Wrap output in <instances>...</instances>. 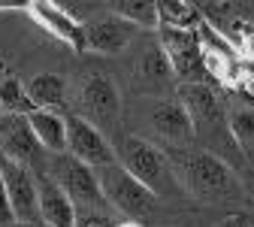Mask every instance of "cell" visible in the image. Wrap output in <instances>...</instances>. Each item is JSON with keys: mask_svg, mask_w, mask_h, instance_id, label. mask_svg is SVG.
I'll return each instance as SVG.
<instances>
[{"mask_svg": "<svg viewBox=\"0 0 254 227\" xmlns=\"http://www.w3.org/2000/svg\"><path fill=\"white\" fill-rule=\"evenodd\" d=\"M176 176L182 188L197 200H230L239 194V179L224 157L206 149L182 151L176 157Z\"/></svg>", "mask_w": 254, "mask_h": 227, "instance_id": "6da1fadb", "label": "cell"}, {"mask_svg": "<svg viewBox=\"0 0 254 227\" xmlns=\"http://www.w3.org/2000/svg\"><path fill=\"white\" fill-rule=\"evenodd\" d=\"M179 100L185 103L190 121H194V134L206 146V151L218 154L215 149H242L230 131L227 109L221 103V97L212 91V85H179Z\"/></svg>", "mask_w": 254, "mask_h": 227, "instance_id": "7a4b0ae2", "label": "cell"}, {"mask_svg": "<svg viewBox=\"0 0 254 227\" xmlns=\"http://www.w3.org/2000/svg\"><path fill=\"white\" fill-rule=\"evenodd\" d=\"M118 164L130 173L136 182H142L151 194L157 197H173V194L185 191L179 176H176V167L173 160L151 146L148 140L142 137H124L121 146H118Z\"/></svg>", "mask_w": 254, "mask_h": 227, "instance_id": "3957f363", "label": "cell"}, {"mask_svg": "<svg viewBox=\"0 0 254 227\" xmlns=\"http://www.w3.org/2000/svg\"><path fill=\"white\" fill-rule=\"evenodd\" d=\"M46 173L61 185V191L73 200L76 209H109L103 188L97 179V170L82 164L73 154H52Z\"/></svg>", "mask_w": 254, "mask_h": 227, "instance_id": "277c9868", "label": "cell"}, {"mask_svg": "<svg viewBox=\"0 0 254 227\" xmlns=\"http://www.w3.org/2000/svg\"><path fill=\"white\" fill-rule=\"evenodd\" d=\"M97 179H100V188H103V197H106L109 209L127 215V221H139L148 212H154L157 194H151L142 182H136L118 160L112 167L97 170Z\"/></svg>", "mask_w": 254, "mask_h": 227, "instance_id": "5b68a950", "label": "cell"}, {"mask_svg": "<svg viewBox=\"0 0 254 227\" xmlns=\"http://www.w3.org/2000/svg\"><path fill=\"white\" fill-rule=\"evenodd\" d=\"M157 43L164 46L176 79L182 85H209V70H206V55L197 27H161L157 30Z\"/></svg>", "mask_w": 254, "mask_h": 227, "instance_id": "8992f818", "label": "cell"}, {"mask_svg": "<svg viewBox=\"0 0 254 227\" xmlns=\"http://www.w3.org/2000/svg\"><path fill=\"white\" fill-rule=\"evenodd\" d=\"M94 127H115L121 115V94L118 85L106 73H91L79 88V112Z\"/></svg>", "mask_w": 254, "mask_h": 227, "instance_id": "52a82bcc", "label": "cell"}, {"mask_svg": "<svg viewBox=\"0 0 254 227\" xmlns=\"http://www.w3.org/2000/svg\"><path fill=\"white\" fill-rule=\"evenodd\" d=\"M67 154L79 157L82 164H88L94 170L112 167L118 160V151L109 146V140L103 137L100 127H94L91 121H85L76 112L67 115Z\"/></svg>", "mask_w": 254, "mask_h": 227, "instance_id": "ba28073f", "label": "cell"}, {"mask_svg": "<svg viewBox=\"0 0 254 227\" xmlns=\"http://www.w3.org/2000/svg\"><path fill=\"white\" fill-rule=\"evenodd\" d=\"M176 85V70L161 43H148L136 64H133V91L151 97V100H167V91Z\"/></svg>", "mask_w": 254, "mask_h": 227, "instance_id": "9c48e42d", "label": "cell"}, {"mask_svg": "<svg viewBox=\"0 0 254 227\" xmlns=\"http://www.w3.org/2000/svg\"><path fill=\"white\" fill-rule=\"evenodd\" d=\"M0 173H3V182H6V194H9L15 221H21V224L40 221L37 173L30 167H24V164H15V160H9V157H0Z\"/></svg>", "mask_w": 254, "mask_h": 227, "instance_id": "30bf717a", "label": "cell"}, {"mask_svg": "<svg viewBox=\"0 0 254 227\" xmlns=\"http://www.w3.org/2000/svg\"><path fill=\"white\" fill-rule=\"evenodd\" d=\"M40 140L30 127L27 115H6L0 118V157H9L15 164H24L34 170L40 164Z\"/></svg>", "mask_w": 254, "mask_h": 227, "instance_id": "8fae6325", "label": "cell"}, {"mask_svg": "<svg viewBox=\"0 0 254 227\" xmlns=\"http://www.w3.org/2000/svg\"><path fill=\"white\" fill-rule=\"evenodd\" d=\"M24 12L34 18L43 30H49L52 37H58L61 43H67L73 52H88L85 49V21H79L73 12H67L64 6L34 0V3H27Z\"/></svg>", "mask_w": 254, "mask_h": 227, "instance_id": "7c38bea8", "label": "cell"}, {"mask_svg": "<svg viewBox=\"0 0 254 227\" xmlns=\"http://www.w3.org/2000/svg\"><path fill=\"white\" fill-rule=\"evenodd\" d=\"M148 124L154 127L157 137H164L173 146H188L190 140H197L194 121H190L185 103L179 97H167V100H154L148 109Z\"/></svg>", "mask_w": 254, "mask_h": 227, "instance_id": "4fadbf2b", "label": "cell"}, {"mask_svg": "<svg viewBox=\"0 0 254 227\" xmlns=\"http://www.w3.org/2000/svg\"><path fill=\"white\" fill-rule=\"evenodd\" d=\"M133 40V24H127L115 12L85 21V49L94 55H121Z\"/></svg>", "mask_w": 254, "mask_h": 227, "instance_id": "5bb4252c", "label": "cell"}, {"mask_svg": "<svg viewBox=\"0 0 254 227\" xmlns=\"http://www.w3.org/2000/svg\"><path fill=\"white\" fill-rule=\"evenodd\" d=\"M40 221L46 227H76V206L49 173H37Z\"/></svg>", "mask_w": 254, "mask_h": 227, "instance_id": "9a60e30c", "label": "cell"}, {"mask_svg": "<svg viewBox=\"0 0 254 227\" xmlns=\"http://www.w3.org/2000/svg\"><path fill=\"white\" fill-rule=\"evenodd\" d=\"M30 127L49 154H67V115L52 112V109H37L34 115H27Z\"/></svg>", "mask_w": 254, "mask_h": 227, "instance_id": "2e32d148", "label": "cell"}, {"mask_svg": "<svg viewBox=\"0 0 254 227\" xmlns=\"http://www.w3.org/2000/svg\"><path fill=\"white\" fill-rule=\"evenodd\" d=\"M27 94H30V100L37 103V109H52L58 112L64 103V97H67V82H64V76L58 73H40L27 82Z\"/></svg>", "mask_w": 254, "mask_h": 227, "instance_id": "e0dca14e", "label": "cell"}, {"mask_svg": "<svg viewBox=\"0 0 254 227\" xmlns=\"http://www.w3.org/2000/svg\"><path fill=\"white\" fill-rule=\"evenodd\" d=\"M0 109L6 115H34L37 103L30 100L27 85H21L18 79H0Z\"/></svg>", "mask_w": 254, "mask_h": 227, "instance_id": "ac0fdd59", "label": "cell"}, {"mask_svg": "<svg viewBox=\"0 0 254 227\" xmlns=\"http://www.w3.org/2000/svg\"><path fill=\"white\" fill-rule=\"evenodd\" d=\"M115 15L124 18L127 24L142 27V30H161V6L157 3H136V0H124L115 6Z\"/></svg>", "mask_w": 254, "mask_h": 227, "instance_id": "d6986e66", "label": "cell"}, {"mask_svg": "<svg viewBox=\"0 0 254 227\" xmlns=\"http://www.w3.org/2000/svg\"><path fill=\"white\" fill-rule=\"evenodd\" d=\"M157 6H161V27L188 30V24H200V12L188 3H157Z\"/></svg>", "mask_w": 254, "mask_h": 227, "instance_id": "ffe728a7", "label": "cell"}, {"mask_svg": "<svg viewBox=\"0 0 254 227\" xmlns=\"http://www.w3.org/2000/svg\"><path fill=\"white\" fill-rule=\"evenodd\" d=\"M230 131H233L239 146H248L254 140V112L251 109H236L230 115Z\"/></svg>", "mask_w": 254, "mask_h": 227, "instance_id": "44dd1931", "label": "cell"}, {"mask_svg": "<svg viewBox=\"0 0 254 227\" xmlns=\"http://www.w3.org/2000/svg\"><path fill=\"white\" fill-rule=\"evenodd\" d=\"M76 227H118L112 209H76Z\"/></svg>", "mask_w": 254, "mask_h": 227, "instance_id": "7402d4cb", "label": "cell"}, {"mask_svg": "<svg viewBox=\"0 0 254 227\" xmlns=\"http://www.w3.org/2000/svg\"><path fill=\"white\" fill-rule=\"evenodd\" d=\"M15 221V212H12V203H9V194H6V182H3V173H0V227H6Z\"/></svg>", "mask_w": 254, "mask_h": 227, "instance_id": "603a6c76", "label": "cell"}, {"mask_svg": "<svg viewBox=\"0 0 254 227\" xmlns=\"http://www.w3.org/2000/svg\"><path fill=\"white\" fill-rule=\"evenodd\" d=\"M118 227H142L139 221H118Z\"/></svg>", "mask_w": 254, "mask_h": 227, "instance_id": "cb8c5ba5", "label": "cell"}, {"mask_svg": "<svg viewBox=\"0 0 254 227\" xmlns=\"http://www.w3.org/2000/svg\"><path fill=\"white\" fill-rule=\"evenodd\" d=\"M6 227H34V224H21V221H12V224H6Z\"/></svg>", "mask_w": 254, "mask_h": 227, "instance_id": "d4e9b609", "label": "cell"}, {"mask_svg": "<svg viewBox=\"0 0 254 227\" xmlns=\"http://www.w3.org/2000/svg\"><path fill=\"white\" fill-rule=\"evenodd\" d=\"M0 118H3V109H0Z\"/></svg>", "mask_w": 254, "mask_h": 227, "instance_id": "484cf974", "label": "cell"}]
</instances>
